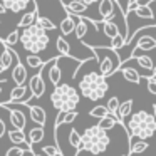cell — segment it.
Here are the masks:
<instances>
[{"label": "cell", "instance_id": "cell-1", "mask_svg": "<svg viewBox=\"0 0 156 156\" xmlns=\"http://www.w3.org/2000/svg\"><path fill=\"white\" fill-rule=\"evenodd\" d=\"M126 128H128V138L131 141L133 138L138 139H149L154 136L156 133V119L153 114L146 111H138L134 114H131L129 121L126 122Z\"/></svg>", "mask_w": 156, "mask_h": 156}, {"label": "cell", "instance_id": "cell-2", "mask_svg": "<svg viewBox=\"0 0 156 156\" xmlns=\"http://www.w3.org/2000/svg\"><path fill=\"white\" fill-rule=\"evenodd\" d=\"M79 91L89 101H99L109 91V84L101 72H87L79 81Z\"/></svg>", "mask_w": 156, "mask_h": 156}, {"label": "cell", "instance_id": "cell-3", "mask_svg": "<svg viewBox=\"0 0 156 156\" xmlns=\"http://www.w3.org/2000/svg\"><path fill=\"white\" fill-rule=\"evenodd\" d=\"M20 42L29 54H39V52L45 51L49 45L47 30L42 29L39 24H34V25H30V27L22 30Z\"/></svg>", "mask_w": 156, "mask_h": 156}, {"label": "cell", "instance_id": "cell-4", "mask_svg": "<svg viewBox=\"0 0 156 156\" xmlns=\"http://www.w3.org/2000/svg\"><path fill=\"white\" fill-rule=\"evenodd\" d=\"M111 138H109L108 131L99 128L98 124L87 128L82 133V149L91 154H101L108 149Z\"/></svg>", "mask_w": 156, "mask_h": 156}, {"label": "cell", "instance_id": "cell-5", "mask_svg": "<svg viewBox=\"0 0 156 156\" xmlns=\"http://www.w3.org/2000/svg\"><path fill=\"white\" fill-rule=\"evenodd\" d=\"M79 92L71 84H59L51 94V102L57 111H76L79 104Z\"/></svg>", "mask_w": 156, "mask_h": 156}, {"label": "cell", "instance_id": "cell-6", "mask_svg": "<svg viewBox=\"0 0 156 156\" xmlns=\"http://www.w3.org/2000/svg\"><path fill=\"white\" fill-rule=\"evenodd\" d=\"M89 47L92 49V52L96 54V57L101 55V59H98L99 61V72H101L104 77H109V76H112L116 71L121 69L122 61L118 55V51H114L111 45H108V47H104V45H99V47L89 45Z\"/></svg>", "mask_w": 156, "mask_h": 156}, {"label": "cell", "instance_id": "cell-7", "mask_svg": "<svg viewBox=\"0 0 156 156\" xmlns=\"http://www.w3.org/2000/svg\"><path fill=\"white\" fill-rule=\"evenodd\" d=\"M34 98V94L30 92L29 86H15L10 91V96H9L7 101H4V104H14V102H20V104H29L30 99Z\"/></svg>", "mask_w": 156, "mask_h": 156}, {"label": "cell", "instance_id": "cell-8", "mask_svg": "<svg viewBox=\"0 0 156 156\" xmlns=\"http://www.w3.org/2000/svg\"><path fill=\"white\" fill-rule=\"evenodd\" d=\"M119 10L118 0H99V17L102 19V22L106 20H114L116 12Z\"/></svg>", "mask_w": 156, "mask_h": 156}, {"label": "cell", "instance_id": "cell-9", "mask_svg": "<svg viewBox=\"0 0 156 156\" xmlns=\"http://www.w3.org/2000/svg\"><path fill=\"white\" fill-rule=\"evenodd\" d=\"M42 76H44V66H42L39 74L32 76V77L29 79V89H30V92L34 94L35 99L42 98L44 92H45V82H44V77H42Z\"/></svg>", "mask_w": 156, "mask_h": 156}, {"label": "cell", "instance_id": "cell-10", "mask_svg": "<svg viewBox=\"0 0 156 156\" xmlns=\"http://www.w3.org/2000/svg\"><path fill=\"white\" fill-rule=\"evenodd\" d=\"M156 49V37H151V35H143L138 42H136V47L133 49L131 57H138L139 51H153Z\"/></svg>", "mask_w": 156, "mask_h": 156}, {"label": "cell", "instance_id": "cell-11", "mask_svg": "<svg viewBox=\"0 0 156 156\" xmlns=\"http://www.w3.org/2000/svg\"><path fill=\"white\" fill-rule=\"evenodd\" d=\"M7 134H9V139H10L15 146H22V148H25L27 151L32 153V146L29 144L27 136H25V133L22 131V129H10Z\"/></svg>", "mask_w": 156, "mask_h": 156}, {"label": "cell", "instance_id": "cell-12", "mask_svg": "<svg viewBox=\"0 0 156 156\" xmlns=\"http://www.w3.org/2000/svg\"><path fill=\"white\" fill-rule=\"evenodd\" d=\"M5 109H7V112H9L12 128H14V129H22V131H24L25 124H27V119H25L24 112L19 111V109H10V108H7V106H5Z\"/></svg>", "mask_w": 156, "mask_h": 156}, {"label": "cell", "instance_id": "cell-13", "mask_svg": "<svg viewBox=\"0 0 156 156\" xmlns=\"http://www.w3.org/2000/svg\"><path fill=\"white\" fill-rule=\"evenodd\" d=\"M5 7H7V10L14 12V14H19V12H24L27 7H34L35 2L34 0H4Z\"/></svg>", "mask_w": 156, "mask_h": 156}, {"label": "cell", "instance_id": "cell-14", "mask_svg": "<svg viewBox=\"0 0 156 156\" xmlns=\"http://www.w3.org/2000/svg\"><path fill=\"white\" fill-rule=\"evenodd\" d=\"M12 79H14L15 86H24L25 81H27V69L24 67V64L20 62V59L15 62L14 69H12Z\"/></svg>", "mask_w": 156, "mask_h": 156}, {"label": "cell", "instance_id": "cell-15", "mask_svg": "<svg viewBox=\"0 0 156 156\" xmlns=\"http://www.w3.org/2000/svg\"><path fill=\"white\" fill-rule=\"evenodd\" d=\"M87 7L89 5H86L81 0H72V2H66L64 4L66 12H69V14H72V15H77V17H82V14L87 12Z\"/></svg>", "mask_w": 156, "mask_h": 156}, {"label": "cell", "instance_id": "cell-16", "mask_svg": "<svg viewBox=\"0 0 156 156\" xmlns=\"http://www.w3.org/2000/svg\"><path fill=\"white\" fill-rule=\"evenodd\" d=\"M37 17H39L37 7H35V9H32L30 12H25V14L22 15V19L19 20L17 29H27V27H30V25L37 24Z\"/></svg>", "mask_w": 156, "mask_h": 156}, {"label": "cell", "instance_id": "cell-17", "mask_svg": "<svg viewBox=\"0 0 156 156\" xmlns=\"http://www.w3.org/2000/svg\"><path fill=\"white\" fill-rule=\"evenodd\" d=\"M29 112H30V119L34 122H37L39 126H45V122H47V114H45L44 108H41V106H30V108H29Z\"/></svg>", "mask_w": 156, "mask_h": 156}, {"label": "cell", "instance_id": "cell-18", "mask_svg": "<svg viewBox=\"0 0 156 156\" xmlns=\"http://www.w3.org/2000/svg\"><path fill=\"white\" fill-rule=\"evenodd\" d=\"M44 136H45L44 126L37 124L35 128H30V131H29V134H27V141L30 146H34V144H37V143H41L42 139H44Z\"/></svg>", "mask_w": 156, "mask_h": 156}, {"label": "cell", "instance_id": "cell-19", "mask_svg": "<svg viewBox=\"0 0 156 156\" xmlns=\"http://www.w3.org/2000/svg\"><path fill=\"white\" fill-rule=\"evenodd\" d=\"M76 15H69V17H66L64 20L61 22V34L64 35H71L72 32H76V25H77V20H76Z\"/></svg>", "mask_w": 156, "mask_h": 156}, {"label": "cell", "instance_id": "cell-20", "mask_svg": "<svg viewBox=\"0 0 156 156\" xmlns=\"http://www.w3.org/2000/svg\"><path fill=\"white\" fill-rule=\"evenodd\" d=\"M14 57H17V54L9 45H4V51L0 54V64L4 66L5 69H10L12 64H14Z\"/></svg>", "mask_w": 156, "mask_h": 156}, {"label": "cell", "instance_id": "cell-21", "mask_svg": "<svg viewBox=\"0 0 156 156\" xmlns=\"http://www.w3.org/2000/svg\"><path fill=\"white\" fill-rule=\"evenodd\" d=\"M133 104H134V101H133V99H128V101L121 102L119 111H118V119H119V122H121V124H126V118H128V116H131Z\"/></svg>", "mask_w": 156, "mask_h": 156}, {"label": "cell", "instance_id": "cell-22", "mask_svg": "<svg viewBox=\"0 0 156 156\" xmlns=\"http://www.w3.org/2000/svg\"><path fill=\"white\" fill-rule=\"evenodd\" d=\"M119 71H121L122 77H124L128 82H133V84H139V82H141V76H139V72L136 71V69L121 66V69H119Z\"/></svg>", "mask_w": 156, "mask_h": 156}, {"label": "cell", "instance_id": "cell-23", "mask_svg": "<svg viewBox=\"0 0 156 156\" xmlns=\"http://www.w3.org/2000/svg\"><path fill=\"white\" fill-rule=\"evenodd\" d=\"M89 24H91V19H84V17H79L77 19V25H76V37L79 39V41H82V39L87 35V30H89Z\"/></svg>", "mask_w": 156, "mask_h": 156}, {"label": "cell", "instance_id": "cell-24", "mask_svg": "<svg viewBox=\"0 0 156 156\" xmlns=\"http://www.w3.org/2000/svg\"><path fill=\"white\" fill-rule=\"evenodd\" d=\"M102 32H104V35H106V37H109V39H114L118 34H121V32H119L118 24L112 22V20L102 22Z\"/></svg>", "mask_w": 156, "mask_h": 156}, {"label": "cell", "instance_id": "cell-25", "mask_svg": "<svg viewBox=\"0 0 156 156\" xmlns=\"http://www.w3.org/2000/svg\"><path fill=\"white\" fill-rule=\"evenodd\" d=\"M49 79H51V82L54 86H59V82H61V79H62V72H61V67H59L57 59H55V62L51 66V69H49Z\"/></svg>", "mask_w": 156, "mask_h": 156}, {"label": "cell", "instance_id": "cell-26", "mask_svg": "<svg viewBox=\"0 0 156 156\" xmlns=\"http://www.w3.org/2000/svg\"><path fill=\"white\" fill-rule=\"evenodd\" d=\"M148 148H149L148 139H138L136 143H131V148H129V154H131V156H134V154H141V153H144Z\"/></svg>", "mask_w": 156, "mask_h": 156}, {"label": "cell", "instance_id": "cell-27", "mask_svg": "<svg viewBox=\"0 0 156 156\" xmlns=\"http://www.w3.org/2000/svg\"><path fill=\"white\" fill-rule=\"evenodd\" d=\"M118 122H119V119L116 118V116H112V114H108L106 118L99 119L98 126H99V128H102V129H106V131H109V129H112L116 124H118Z\"/></svg>", "mask_w": 156, "mask_h": 156}, {"label": "cell", "instance_id": "cell-28", "mask_svg": "<svg viewBox=\"0 0 156 156\" xmlns=\"http://www.w3.org/2000/svg\"><path fill=\"white\" fill-rule=\"evenodd\" d=\"M69 144L76 149V151H82V134H79L76 129L69 133Z\"/></svg>", "mask_w": 156, "mask_h": 156}, {"label": "cell", "instance_id": "cell-29", "mask_svg": "<svg viewBox=\"0 0 156 156\" xmlns=\"http://www.w3.org/2000/svg\"><path fill=\"white\" fill-rule=\"evenodd\" d=\"M55 45H57V51H59L61 55H64V57H71V45H69V42L66 41L64 37H57Z\"/></svg>", "mask_w": 156, "mask_h": 156}, {"label": "cell", "instance_id": "cell-30", "mask_svg": "<svg viewBox=\"0 0 156 156\" xmlns=\"http://www.w3.org/2000/svg\"><path fill=\"white\" fill-rule=\"evenodd\" d=\"M134 15L138 19H153L154 17V14H153V10H151L149 5H139V7L134 10Z\"/></svg>", "mask_w": 156, "mask_h": 156}, {"label": "cell", "instance_id": "cell-31", "mask_svg": "<svg viewBox=\"0 0 156 156\" xmlns=\"http://www.w3.org/2000/svg\"><path fill=\"white\" fill-rule=\"evenodd\" d=\"M108 114H111V112H109V109H108V106H96V108H92L91 111H89V116L98 118V119L106 118Z\"/></svg>", "mask_w": 156, "mask_h": 156}, {"label": "cell", "instance_id": "cell-32", "mask_svg": "<svg viewBox=\"0 0 156 156\" xmlns=\"http://www.w3.org/2000/svg\"><path fill=\"white\" fill-rule=\"evenodd\" d=\"M19 41H20V34H19V29H15L14 32H10V34L7 35V39H5V41H4L2 37H0V42H2L4 45H9V47L15 45Z\"/></svg>", "mask_w": 156, "mask_h": 156}, {"label": "cell", "instance_id": "cell-33", "mask_svg": "<svg viewBox=\"0 0 156 156\" xmlns=\"http://www.w3.org/2000/svg\"><path fill=\"white\" fill-rule=\"evenodd\" d=\"M25 62H27V66L30 69H39V67H42V66H44V61H42L37 54H29L27 59H25Z\"/></svg>", "mask_w": 156, "mask_h": 156}, {"label": "cell", "instance_id": "cell-34", "mask_svg": "<svg viewBox=\"0 0 156 156\" xmlns=\"http://www.w3.org/2000/svg\"><path fill=\"white\" fill-rule=\"evenodd\" d=\"M134 59L143 69H146V71H153V69H154V66H153V59L149 57V55H138V57H134Z\"/></svg>", "mask_w": 156, "mask_h": 156}, {"label": "cell", "instance_id": "cell-35", "mask_svg": "<svg viewBox=\"0 0 156 156\" xmlns=\"http://www.w3.org/2000/svg\"><path fill=\"white\" fill-rule=\"evenodd\" d=\"M37 24L41 25L42 29H45L47 32H49V30H55V29H57V27H55L54 22H52L51 19L44 17V15H39V17H37Z\"/></svg>", "mask_w": 156, "mask_h": 156}, {"label": "cell", "instance_id": "cell-36", "mask_svg": "<svg viewBox=\"0 0 156 156\" xmlns=\"http://www.w3.org/2000/svg\"><path fill=\"white\" fill-rule=\"evenodd\" d=\"M108 109H109V112H111L112 116H116L118 118V111H119V106H121V102H119V99L116 98V96H112V98H109L108 99Z\"/></svg>", "mask_w": 156, "mask_h": 156}, {"label": "cell", "instance_id": "cell-37", "mask_svg": "<svg viewBox=\"0 0 156 156\" xmlns=\"http://www.w3.org/2000/svg\"><path fill=\"white\" fill-rule=\"evenodd\" d=\"M109 45H111L114 51H119L121 47H124V45H126V37H124V34H118L114 39H111V44H109Z\"/></svg>", "mask_w": 156, "mask_h": 156}, {"label": "cell", "instance_id": "cell-38", "mask_svg": "<svg viewBox=\"0 0 156 156\" xmlns=\"http://www.w3.org/2000/svg\"><path fill=\"white\" fill-rule=\"evenodd\" d=\"M42 154H45V156H62V153H61V149H59L57 146L47 144V146L42 148Z\"/></svg>", "mask_w": 156, "mask_h": 156}, {"label": "cell", "instance_id": "cell-39", "mask_svg": "<svg viewBox=\"0 0 156 156\" xmlns=\"http://www.w3.org/2000/svg\"><path fill=\"white\" fill-rule=\"evenodd\" d=\"M25 151H27V149L22 148V146H12V148H9L7 151H5V156H24Z\"/></svg>", "mask_w": 156, "mask_h": 156}, {"label": "cell", "instance_id": "cell-40", "mask_svg": "<svg viewBox=\"0 0 156 156\" xmlns=\"http://www.w3.org/2000/svg\"><path fill=\"white\" fill-rule=\"evenodd\" d=\"M146 86H148V91L156 98V77H146Z\"/></svg>", "mask_w": 156, "mask_h": 156}, {"label": "cell", "instance_id": "cell-41", "mask_svg": "<svg viewBox=\"0 0 156 156\" xmlns=\"http://www.w3.org/2000/svg\"><path fill=\"white\" fill-rule=\"evenodd\" d=\"M138 7H139V2H138V0H129V2H128V5H126L124 15H126V14H129V12H134Z\"/></svg>", "mask_w": 156, "mask_h": 156}, {"label": "cell", "instance_id": "cell-42", "mask_svg": "<svg viewBox=\"0 0 156 156\" xmlns=\"http://www.w3.org/2000/svg\"><path fill=\"white\" fill-rule=\"evenodd\" d=\"M5 131H7V124H5V121L2 118H0V138L5 134Z\"/></svg>", "mask_w": 156, "mask_h": 156}, {"label": "cell", "instance_id": "cell-43", "mask_svg": "<svg viewBox=\"0 0 156 156\" xmlns=\"http://www.w3.org/2000/svg\"><path fill=\"white\" fill-rule=\"evenodd\" d=\"M5 12H7V7H5L4 0H0V15H2V14H5Z\"/></svg>", "mask_w": 156, "mask_h": 156}, {"label": "cell", "instance_id": "cell-44", "mask_svg": "<svg viewBox=\"0 0 156 156\" xmlns=\"http://www.w3.org/2000/svg\"><path fill=\"white\" fill-rule=\"evenodd\" d=\"M139 2V5H149L151 2H154V0H138Z\"/></svg>", "mask_w": 156, "mask_h": 156}, {"label": "cell", "instance_id": "cell-45", "mask_svg": "<svg viewBox=\"0 0 156 156\" xmlns=\"http://www.w3.org/2000/svg\"><path fill=\"white\" fill-rule=\"evenodd\" d=\"M81 2H84L86 5H92V4H96V2H99V0H81Z\"/></svg>", "mask_w": 156, "mask_h": 156}, {"label": "cell", "instance_id": "cell-46", "mask_svg": "<svg viewBox=\"0 0 156 156\" xmlns=\"http://www.w3.org/2000/svg\"><path fill=\"white\" fill-rule=\"evenodd\" d=\"M153 116H154V119H156V104H153Z\"/></svg>", "mask_w": 156, "mask_h": 156}, {"label": "cell", "instance_id": "cell-47", "mask_svg": "<svg viewBox=\"0 0 156 156\" xmlns=\"http://www.w3.org/2000/svg\"><path fill=\"white\" fill-rule=\"evenodd\" d=\"M5 71H7V69H5V67H4V66L0 64V74H2V72H5Z\"/></svg>", "mask_w": 156, "mask_h": 156}, {"label": "cell", "instance_id": "cell-48", "mask_svg": "<svg viewBox=\"0 0 156 156\" xmlns=\"http://www.w3.org/2000/svg\"><path fill=\"white\" fill-rule=\"evenodd\" d=\"M151 77H156V66H154V69H153V76Z\"/></svg>", "mask_w": 156, "mask_h": 156}, {"label": "cell", "instance_id": "cell-49", "mask_svg": "<svg viewBox=\"0 0 156 156\" xmlns=\"http://www.w3.org/2000/svg\"><path fill=\"white\" fill-rule=\"evenodd\" d=\"M32 156H42V154H34V153H32Z\"/></svg>", "mask_w": 156, "mask_h": 156}, {"label": "cell", "instance_id": "cell-50", "mask_svg": "<svg viewBox=\"0 0 156 156\" xmlns=\"http://www.w3.org/2000/svg\"><path fill=\"white\" fill-rule=\"evenodd\" d=\"M122 156H131V154H122Z\"/></svg>", "mask_w": 156, "mask_h": 156}, {"label": "cell", "instance_id": "cell-51", "mask_svg": "<svg viewBox=\"0 0 156 156\" xmlns=\"http://www.w3.org/2000/svg\"><path fill=\"white\" fill-rule=\"evenodd\" d=\"M92 156H98V154H92Z\"/></svg>", "mask_w": 156, "mask_h": 156}, {"label": "cell", "instance_id": "cell-52", "mask_svg": "<svg viewBox=\"0 0 156 156\" xmlns=\"http://www.w3.org/2000/svg\"><path fill=\"white\" fill-rule=\"evenodd\" d=\"M0 24H2V20H0Z\"/></svg>", "mask_w": 156, "mask_h": 156}, {"label": "cell", "instance_id": "cell-53", "mask_svg": "<svg viewBox=\"0 0 156 156\" xmlns=\"http://www.w3.org/2000/svg\"><path fill=\"white\" fill-rule=\"evenodd\" d=\"M154 37H156V35H154Z\"/></svg>", "mask_w": 156, "mask_h": 156}]
</instances>
